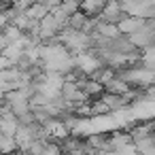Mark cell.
Segmentation results:
<instances>
[{
  "instance_id": "cell-10",
  "label": "cell",
  "mask_w": 155,
  "mask_h": 155,
  "mask_svg": "<svg viewBox=\"0 0 155 155\" xmlns=\"http://www.w3.org/2000/svg\"><path fill=\"white\" fill-rule=\"evenodd\" d=\"M24 13H26L30 19H36V21H41V19H43V17H45L49 11H47V7H45V5H41V2H34V5H30V7H28Z\"/></svg>"
},
{
  "instance_id": "cell-6",
  "label": "cell",
  "mask_w": 155,
  "mask_h": 155,
  "mask_svg": "<svg viewBox=\"0 0 155 155\" xmlns=\"http://www.w3.org/2000/svg\"><path fill=\"white\" fill-rule=\"evenodd\" d=\"M104 2L106 0H79V11L87 17H98L100 11L104 9Z\"/></svg>"
},
{
  "instance_id": "cell-7",
  "label": "cell",
  "mask_w": 155,
  "mask_h": 155,
  "mask_svg": "<svg viewBox=\"0 0 155 155\" xmlns=\"http://www.w3.org/2000/svg\"><path fill=\"white\" fill-rule=\"evenodd\" d=\"M87 77L104 85V83H108V81L115 77V70H113V68H108V66H98V68H96V70H91Z\"/></svg>"
},
{
  "instance_id": "cell-8",
  "label": "cell",
  "mask_w": 155,
  "mask_h": 155,
  "mask_svg": "<svg viewBox=\"0 0 155 155\" xmlns=\"http://www.w3.org/2000/svg\"><path fill=\"white\" fill-rule=\"evenodd\" d=\"M127 89H130V85H127L125 81H121L117 74H115L108 83H104V91H106V94H125Z\"/></svg>"
},
{
  "instance_id": "cell-5",
  "label": "cell",
  "mask_w": 155,
  "mask_h": 155,
  "mask_svg": "<svg viewBox=\"0 0 155 155\" xmlns=\"http://www.w3.org/2000/svg\"><path fill=\"white\" fill-rule=\"evenodd\" d=\"M132 144H134V149H136L138 155H155V136L153 134L136 138Z\"/></svg>"
},
{
  "instance_id": "cell-4",
  "label": "cell",
  "mask_w": 155,
  "mask_h": 155,
  "mask_svg": "<svg viewBox=\"0 0 155 155\" xmlns=\"http://www.w3.org/2000/svg\"><path fill=\"white\" fill-rule=\"evenodd\" d=\"M144 24V19L142 17H134V15H125L119 24H115L117 26V30H119V34H132V32H136L140 26Z\"/></svg>"
},
{
  "instance_id": "cell-16",
  "label": "cell",
  "mask_w": 155,
  "mask_h": 155,
  "mask_svg": "<svg viewBox=\"0 0 155 155\" xmlns=\"http://www.w3.org/2000/svg\"><path fill=\"white\" fill-rule=\"evenodd\" d=\"M60 11H64L66 15L79 11V0H62V2H60Z\"/></svg>"
},
{
  "instance_id": "cell-20",
  "label": "cell",
  "mask_w": 155,
  "mask_h": 155,
  "mask_svg": "<svg viewBox=\"0 0 155 155\" xmlns=\"http://www.w3.org/2000/svg\"><path fill=\"white\" fill-rule=\"evenodd\" d=\"M7 45H9V38H7V36H5L2 32H0V51H2V49H5Z\"/></svg>"
},
{
  "instance_id": "cell-17",
  "label": "cell",
  "mask_w": 155,
  "mask_h": 155,
  "mask_svg": "<svg viewBox=\"0 0 155 155\" xmlns=\"http://www.w3.org/2000/svg\"><path fill=\"white\" fill-rule=\"evenodd\" d=\"M30 5H34V0H13V7L19 11H26Z\"/></svg>"
},
{
  "instance_id": "cell-13",
  "label": "cell",
  "mask_w": 155,
  "mask_h": 155,
  "mask_svg": "<svg viewBox=\"0 0 155 155\" xmlns=\"http://www.w3.org/2000/svg\"><path fill=\"white\" fill-rule=\"evenodd\" d=\"M13 151H17V144H15L13 136L2 134V138H0V155H7V153H13Z\"/></svg>"
},
{
  "instance_id": "cell-12",
  "label": "cell",
  "mask_w": 155,
  "mask_h": 155,
  "mask_svg": "<svg viewBox=\"0 0 155 155\" xmlns=\"http://www.w3.org/2000/svg\"><path fill=\"white\" fill-rule=\"evenodd\" d=\"M85 19H87V15H85V13L74 11V13H70V15H68V28H72V30H81V26L85 24Z\"/></svg>"
},
{
  "instance_id": "cell-11",
  "label": "cell",
  "mask_w": 155,
  "mask_h": 155,
  "mask_svg": "<svg viewBox=\"0 0 155 155\" xmlns=\"http://www.w3.org/2000/svg\"><path fill=\"white\" fill-rule=\"evenodd\" d=\"M89 108H91V117H102V115H110V110H108V106L100 100V98H96V100H91L89 102Z\"/></svg>"
},
{
  "instance_id": "cell-15",
  "label": "cell",
  "mask_w": 155,
  "mask_h": 155,
  "mask_svg": "<svg viewBox=\"0 0 155 155\" xmlns=\"http://www.w3.org/2000/svg\"><path fill=\"white\" fill-rule=\"evenodd\" d=\"M2 34H5V36L9 38V43H15V41H17V38H19L21 34H24V32H21V30H19L17 26H13V24H7V26L2 28Z\"/></svg>"
},
{
  "instance_id": "cell-3",
  "label": "cell",
  "mask_w": 155,
  "mask_h": 155,
  "mask_svg": "<svg viewBox=\"0 0 155 155\" xmlns=\"http://www.w3.org/2000/svg\"><path fill=\"white\" fill-rule=\"evenodd\" d=\"M100 100L108 106V110H110V113H115V110H121V108H127V106H130V102L125 100V96H123V94H106V91H104V94L100 96Z\"/></svg>"
},
{
  "instance_id": "cell-19",
  "label": "cell",
  "mask_w": 155,
  "mask_h": 155,
  "mask_svg": "<svg viewBox=\"0 0 155 155\" xmlns=\"http://www.w3.org/2000/svg\"><path fill=\"white\" fill-rule=\"evenodd\" d=\"M9 24V19H7V15H5V11H0V32H2V28Z\"/></svg>"
},
{
  "instance_id": "cell-9",
  "label": "cell",
  "mask_w": 155,
  "mask_h": 155,
  "mask_svg": "<svg viewBox=\"0 0 155 155\" xmlns=\"http://www.w3.org/2000/svg\"><path fill=\"white\" fill-rule=\"evenodd\" d=\"M96 32H100L104 38H117L119 36V30H117V26L115 24H106V21H102V19H98L96 21V28H94Z\"/></svg>"
},
{
  "instance_id": "cell-14",
  "label": "cell",
  "mask_w": 155,
  "mask_h": 155,
  "mask_svg": "<svg viewBox=\"0 0 155 155\" xmlns=\"http://www.w3.org/2000/svg\"><path fill=\"white\" fill-rule=\"evenodd\" d=\"M41 155H64V153H62V149H60V142L51 138V140H47V142H45V147H43Z\"/></svg>"
},
{
  "instance_id": "cell-2",
  "label": "cell",
  "mask_w": 155,
  "mask_h": 155,
  "mask_svg": "<svg viewBox=\"0 0 155 155\" xmlns=\"http://www.w3.org/2000/svg\"><path fill=\"white\" fill-rule=\"evenodd\" d=\"M74 83L79 85V89H81L89 100H96V98H100V96L104 94V85H102V83H98V81H94V79H89L87 74L79 77Z\"/></svg>"
},
{
  "instance_id": "cell-1",
  "label": "cell",
  "mask_w": 155,
  "mask_h": 155,
  "mask_svg": "<svg viewBox=\"0 0 155 155\" xmlns=\"http://www.w3.org/2000/svg\"><path fill=\"white\" fill-rule=\"evenodd\" d=\"M125 15H127V13L121 9V2H119V0H106V2H104V9H102L100 15H98V19H102V21H106V24H119Z\"/></svg>"
},
{
  "instance_id": "cell-18",
  "label": "cell",
  "mask_w": 155,
  "mask_h": 155,
  "mask_svg": "<svg viewBox=\"0 0 155 155\" xmlns=\"http://www.w3.org/2000/svg\"><path fill=\"white\" fill-rule=\"evenodd\" d=\"M11 66H13V62H11L7 55L0 53V70H2V68H11Z\"/></svg>"
},
{
  "instance_id": "cell-21",
  "label": "cell",
  "mask_w": 155,
  "mask_h": 155,
  "mask_svg": "<svg viewBox=\"0 0 155 155\" xmlns=\"http://www.w3.org/2000/svg\"><path fill=\"white\" fill-rule=\"evenodd\" d=\"M0 11H2V9H0Z\"/></svg>"
}]
</instances>
